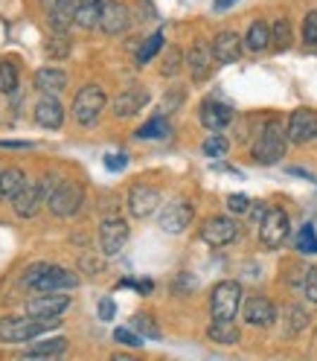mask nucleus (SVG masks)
<instances>
[{
    "instance_id": "obj_1",
    "label": "nucleus",
    "mask_w": 317,
    "mask_h": 361,
    "mask_svg": "<svg viewBox=\"0 0 317 361\" xmlns=\"http://www.w3.org/2000/svg\"><path fill=\"white\" fill-rule=\"evenodd\" d=\"M24 286L32 288L35 295H44V291H70L79 286V277L70 268L64 265H50V262H35L24 271Z\"/></svg>"
},
{
    "instance_id": "obj_2",
    "label": "nucleus",
    "mask_w": 317,
    "mask_h": 361,
    "mask_svg": "<svg viewBox=\"0 0 317 361\" xmlns=\"http://www.w3.org/2000/svg\"><path fill=\"white\" fill-rule=\"evenodd\" d=\"M288 128L282 126V120H268L262 126V131L256 134V140H254V161L259 166H274L280 164L282 157H285V149H288Z\"/></svg>"
},
{
    "instance_id": "obj_3",
    "label": "nucleus",
    "mask_w": 317,
    "mask_h": 361,
    "mask_svg": "<svg viewBox=\"0 0 317 361\" xmlns=\"http://www.w3.org/2000/svg\"><path fill=\"white\" fill-rule=\"evenodd\" d=\"M61 318L56 321H38L32 314H9V318H0V344H27V341H35V338L47 335L53 326H58Z\"/></svg>"
},
{
    "instance_id": "obj_4",
    "label": "nucleus",
    "mask_w": 317,
    "mask_h": 361,
    "mask_svg": "<svg viewBox=\"0 0 317 361\" xmlns=\"http://www.w3.org/2000/svg\"><path fill=\"white\" fill-rule=\"evenodd\" d=\"M108 108V97H105V90L99 85H82L79 87V94L73 99V120L85 128L90 126H97L99 117H102V111Z\"/></svg>"
},
{
    "instance_id": "obj_5",
    "label": "nucleus",
    "mask_w": 317,
    "mask_h": 361,
    "mask_svg": "<svg viewBox=\"0 0 317 361\" xmlns=\"http://www.w3.org/2000/svg\"><path fill=\"white\" fill-rule=\"evenodd\" d=\"M242 309V286L236 280H221L213 286L210 295V314L213 321H236Z\"/></svg>"
},
{
    "instance_id": "obj_6",
    "label": "nucleus",
    "mask_w": 317,
    "mask_h": 361,
    "mask_svg": "<svg viewBox=\"0 0 317 361\" xmlns=\"http://www.w3.org/2000/svg\"><path fill=\"white\" fill-rule=\"evenodd\" d=\"M288 233H291V219L282 207H268L265 219L259 221V245L265 251H277L288 242Z\"/></svg>"
},
{
    "instance_id": "obj_7",
    "label": "nucleus",
    "mask_w": 317,
    "mask_h": 361,
    "mask_svg": "<svg viewBox=\"0 0 317 361\" xmlns=\"http://www.w3.org/2000/svg\"><path fill=\"white\" fill-rule=\"evenodd\" d=\"M85 204V187L79 184V180H64L56 187V192L47 198V207L53 216L58 219H73Z\"/></svg>"
},
{
    "instance_id": "obj_8",
    "label": "nucleus",
    "mask_w": 317,
    "mask_h": 361,
    "mask_svg": "<svg viewBox=\"0 0 317 361\" xmlns=\"http://www.w3.org/2000/svg\"><path fill=\"white\" fill-rule=\"evenodd\" d=\"M128 239H131V228H128V221L123 216L102 219V224H99V247H102L105 257H117Z\"/></svg>"
},
{
    "instance_id": "obj_9",
    "label": "nucleus",
    "mask_w": 317,
    "mask_h": 361,
    "mask_svg": "<svg viewBox=\"0 0 317 361\" xmlns=\"http://www.w3.org/2000/svg\"><path fill=\"white\" fill-rule=\"evenodd\" d=\"M198 233H201V239L207 242L210 247H224V245L236 242L239 224H236V219H230V216H210L207 221L201 224Z\"/></svg>"
},
{
    "instance_id": "obj_10",
    "label": "nucleus",
    "mask_w": 317,
    "mask_h": 361,
    "mask_svg": "<svg viewBox=\"0 0 317 361\" xmlns=\"http://www.w3.org/2000/svg\"><path fill=\"white\" fill-rule=\"evenodd\" d=\"M285 128H288V140L294 146H306V143L317 140V111H311V108L291 111Z\"/></svg>"
},
{
    "instance_id": "obj_11",
    "label": "nucleus",
    "mask_w": 317,
    "mask_h": 361,
    "mask_svg": "<svg viewBox=\"0 0 317 361\" xmlns=\"http://www.w3.org/2000/svg\"><path fill=\"white\" fill-rule=\"evenodd\" d=\"M67 309H70V295H61V291H44V295L27 303V314H32L38 321H56Z\"/></svg>"
},
{
    "instance_id": "obj_12",
    "label": "nucleus",
    "mask_w": 317,
    "mask_h": 361,
    "mask_svg": "<svg viewBox=\"0 0 317 361\" xmlns=\"http://www.w3.org/2000/svg\"><path fill=\"white\" fill-rule=\"evenodd\" d=\"M192 204L189 201H184V198H178V201H169V204L161 210V231L163 233H172V236H178V233H184L189 224H192Z\"/></svg>"
},
{
    "instance_id": "obj_13",
    "label": "nucleus",
    "mask_w": 317,
    "mask_h": 361,
    "mask_svg": "<svg viewBox=\"0 0 317 361\" xmlns=\"http://www.w3.org/2000/svg\"><path fill=\"white\" fill-rule=\"evenodd\" d=\"M157 207H161V190L149 184H134L128 190V213L134 219H149Z\"/></svg>"
},
{
    "instance_id": "obj_14",
    "label": "nucleus",
    "mask_w": 317,
    "mask_h": 361,
    "mask_svg": "<svg viewBox=\"0 0 317 361\" xmlns=\"http://www.w3.org/2000/svg\"><path fill=\"white\" fill-rule=\"evenodd\" d=\"M242 318L247 326H259V329H268L277 324V306L271 303L268 298L262 295H254L244 300V309H242Z\"/></svg>"
},
{
    "instance_id": "obj_15",
    "label": "nucleus",
    "mask_w": 317,
    "mask_h": 361,
    "mask_svg": "<svg viewBox=\"0 0 317 361\" xmlns=\"http://www.w3.org/2000/svg\"><path fill=\"white\" fill-rule=\"evenodd\" d=\"M131 27V9L120 0H105V9L99 18V30L105 35H123Z\"/></svg>"
},
{
    "instance_id": "obj_16",
    "label": "nucleus",
    "mask_w": 317,
    "mask_h": 361,
    "mask_svg": "<svg viewBox=\"0 0 317 361\" xmlns=\"http://www.w3.org/2000/svg\"><path fill=\"white\" fill-rule=\"evenodd\" d=\"M41 187H38V180H30L24 178V184L18 187V192L12 195V210L18 219H32L41 207Z\"/></svg>"
},
{
    "instance_id": "obj_17",
    "label": "nucleus",
    "mask_w": 317,
    "mask_h": 361,
    "mask_svg": "<svg viewBox=\"0 0 317 361\" xmlns=\"http://www.w3.org/2000/svg\"><path fill=\"white\" fill-rule=\"evenodd\" d=\"M149 90L146 87H128L123 90V94L111 102V111H114V117L117 120H128V117H137L140 111L149 105Z\"/></svg>"
},
{
    "instance_id": "obj_18",
    "label": "nucleus",
    "mask_w": 317,
    "mask_h": 361,
    "mask_svg": "<svg viewBox=\"0 0 317 361\" xmlns=\"http://www.w3.org/2000/svg\"><path fill=\"white\" fill-rule=\"evenodd\" d=\"M198 120L207 131H221L233 123V108L218 99H204L198 108Z\"/></svg>"
},
{
    "instance_id": "obj_19",
    "label": "nucleus",
    "mask_w": 317,
    "mask_h": 361,
    "mask_svg": "<svg viewBox=\"0 0 317 361\" xmlns=\"http://www.w3.org/2000/svg\"><path fill=\"white\" fill-rule=\"evenodd\" d=\"M213 47L207 41H195L189 53H187V67H189V76L192 82H204L210 73H213Z\"/></svg>"
},
{
    "instance_id": "obj_20",
    "label": "nucleus",
    "mask_w": 317,
    "mask_h": 361,
    "mask_svg": "<svg viewBox=\"0 0 317 361\" xmlns=\"http://www.w3.org/2000/svg\"><path fill=\"white\" fill-rule=\"evenodd\" d=\"M242 44H244V41H242L239 32L221 30V32L213 38V56H216V61H218V64H233V61H239Z\"/></svg>"
},
{
    "instance_id": "obj_21",
    "label": "nucleus",
    "mask_w": 317,
    "mask_h": 361,
    "mask_svg": "<svg viewBox=\"0 0 317 361\" xmlns=\"http://www.w3.org/2000/svg\"><path fill=\"white\" fill-rule=\"evenodd\" d=\"M35 123L41 128H50V131H56V128L64 126V105L58 102V97L44 94L38 99V105H35Z\"/></svg>"
},
{
    "instance_id": "obj_22",
    "label": "nucleus",
    "mask_w": 317,
    "mask_h": 361,
    "mask_svg": "<svg viewBox=\"0 0 317 361\" xmlns=\"http://www.w3.org/2000/svg\"><path fill=\"white\" fill-rule=\"evenodd\" d=\"M76 9H79V0H56V4L50 6V27L56 32H67L73 24H76Z\"/></svg>"
},
{
    "instance_id": "obj_23",
    "label": "nucleus",
    "mask_w": 317,
    "mask_h": 361,
    "mask_svg": "<svg viewBox=\"0 0 317 361\" xmlns=\"http://www.w3.org/2000/svg\"><path fill=\"white\" fill-rule=\"evenodd\" d=\"M32 85H35V90H41V94L58 97L67 87V73L58 71V67H41V71L32 76Z\"/></svg>"
},
{
    "instance_id": "obj_24",
    "label": "nucleus",
    "mask_w": 317,
    "mask_h": 361,
    "mask_svg": "<svg viewBox=\"0 0 317 361\" xmlns=\"http://www.w3.org/2000/svg\"><path fill=\"white\" fill-rule=\"evenodd\" d=\"M207 338H210V341H216V344L233 347V344L242 341V332H239V326L233 321H213L207 326Z\"/></svg>"
},
{
    "instance_id": "obj_25",
    "label": "nucleus",
    "mask_w": 317,
    "mask_h": 361,
    "mask_svg": "<svg viewBox=\"0 0 317 361\" xmlns=\"http://www.w3.org/2000/svg\"><path fill=\"white\" fill-rule=\"evenodd\" d=\"M102 9H105V0H79L76 27H82V30H94V27H99Z\"/></svg>"
},
{
    "instance_id": "obj_26",
    "label": "nucleus",
    "mask_w": 317,
    "mask_h": 361,
    "mask_svg": "<svg viewBox=\"0 0 317 361\" xmlns=\"http://www.w3.org/2000/svg\"><path fill=\"white\" fill-rule=\"evenodd\" d=\"M169 134H172V123L163 114H157V117H151L149 123H143L137 131H134V137L137 140H166Z\"/></svg>"
},
{
    "instance_id": "obj_27",
    "label": "nucleus",
    "mask_w": 317,
    "mask_h": 361,
    "mask_svg": "<svg viewBox=\"0 0 317 361\" xmlns=\"http://www.w3.org/2000/svg\"><path fill=\"white\" fill-rule=\"evenodd\" d=\"M244 47L254 50V53H262L271 47V27L265 24V20H254L251 27H247L244 32Z\"/></svg>"
},
{
    "instance_id": "obj_28",
    "label": "nucleus",
    "mask_w": 317,
    "mask_h": 361,
    "mask_svg": "<svg viewBox=\"0 0 317 361\" xmlns=\"http://www.w3.org/2000/svg\"><path fill=\"white\" fill-rule=\"evenodd\" d=\"M24 172L18 166H0V201H12V195L18 192V187L24 184Z\"/></svg>"
},
{
    "instance_id": "obj_29",
    "label": "nucleus",
    "mask_w": 317,
    "mask_h": 361,
    "mask_svg": "<svg viewBox=\"0 0 317 361\" xmlns=\"http://www.w3.org/2000/svg\"><path fill=\"white\" fill-rule=\"evenodd\" d=\"M67 350V338H50V341H41L30 350H24V358H58Z\"/></svg>"
},
{
    "instance_id": "obj_30",
    "label": "nucleus",
    "mask_w": 317,
    "mask_h": 361,
    "mask_svg": "<svg viewBox=\"0 0 317 361\" xmlns=\"http://www.w3.org/2000/svg\"><path fill=\"white\" fill-rule=\"evenodd\" d=\"M271 47L280 50V53L291 47V24H288V18H277L274 24H271Z\"/></svg>"
},
{
    "instance_id": "obj_31",
    "label": "nucleus",
    "mask_w": 317,
    "mask_h": 361,
    "mask_svg": "<svg viewBox=\"0 0 317 361\" xmlns=\"http://www.w3.org/2000/svg\"><path fill=\"white\" fill-rule=\"evenodd\" d=\"M15 90H18V67L4 59L0 61V94L9 97V94H15Z\"/></svg>"
},
{
    "instance_id": "obj_32",
    "label": "nucleus",
    "mask_w": 317,
    "mask_h": 361,
    "mask_svg": "<svg viewBox=\"0 0 317 361\" xmlns=\"http://www.w3.org/2000/svg\"><path fill=\"white\" fill-rule=\"evenodd\" d=\"M294 247H297L300 254H317V231H314V224H303L297 239H294Z\"/></svg>"
},
{
    "instance_id": "obj_33",
    "label": "nucleus",
    "mask_w": 317,
    "mask_h": 361,
    "mask_svg": "<svg viewBox=\"0 0 317 361\" xmlns=\"http://www.w3.org/2000/svg\"><path fill=\"white\" fill-rule=\"evenodd\" d=\"M184 64H187L184 50H180V47H169L166 56H163V64H161V73H163V76H178Z\"/></svg>"
},
{
    "instance_id": "obj_34",
    "label": "nucleus",
    "mask_w": 317,
    "mask_h": 361,
    "mask_svg": "<svg viewBox=\"0 0 317 361\" xmlns=\"http://www.w3.org/2000/svg\"><path fill=\"white\" fill-rule=\"evenodd\" d=\"M161 47H163V32H151V35L143 41L140 53H137V64H140V67H143V64H149L157 53H161Z\"/></svg>"
},
{
    "instance_id": "obj_35",
    "label": "nucleus",
    "mask_w": 317,
    "mask_h": 361,
    "mask_svg": "<svg viewBox=\"0 0 317 361\" xmlns=\"http://www.w3.org/2000/svg\"><path fill=\"white\" fill-rule=\"evenodd\" d=\"M228 149H230L228 137H221V134H218V131H213V134H210V137H207V140H204V143H201V152H204V154H207V157H213V161H216V157H224V154H228Z\"/></svg>"
},
{
    "instance_id": "obj_36",
    "label": "nucleus",
    "mask_w": 317,
    "mask_h": 361,
    "mask_svg": "<svg viewBox=\"0 0 317 361\" xmlns=\"http://www.w3.org/2000/svg\"><path fill=\"white\" fill-rule=\"evenodd\" d=\"M131 326L137 329L143 338H151V341H157V338L163 335V332H161V326L154 324L151 314H134V318H131Z\"/></svg>"
},
{
    "instance_id": "obj_37",
    "label": "nucleus",
    "mask_w": 317,
    "mask_h": 361,
    "mask_svg": "<svg viewBox=\"0 0 317 361\" xmlns=\"http://www.w3.org/2000/svg\"><path fill=\"white\" fill-rule=\"evenodd\" d=\"M303 44L306 47H317V9H311L303 18Z\"/></svg>"
},
{
    "instance_id": "obj_38",
    "label": "nucleus",
    "mask_w": 317,
    "mask_h": 361,
    "mask_svg": "<svg viewBox=\"0 0 317 361\" xmlns=\"http://www.w3.org/2000/svg\"><path fill=\"white\" fill-rule=\"evenodd\" d=\"M303 295L309 303L317 306V265L306 268V274H303Z\"/></svg>"
},
{
    "instance_id": "obj_39",
    "label": "nucleus",
    "mask_w": 317,
    "mask_h": 361,
    "mask_svg": "<svg viewBox=\"0 0 317 361\" xmlns=\"http://www.w3.org/2000/svg\"><path fill=\"white\" fill-rule=\"evenodd\" d=\"M114 341L117 344H123V347H143V341L146 338L143 335H137V332H131V329H125V326H120V329H114Z\"/></svg>"
},
{
    "instance_id": "obj_40",
    "label": "nucleus",
    "mask_w": 317,
    "mask_h": 361,
    "mask_svg": "<svg viewBox=\"0 0 317 361\" xmlns=\"http://www.w3.org/2000/svg\"><path fill=\"white\" fill-rule=\"evenodd\" d=\"M47 53L53 59H67V53H70V38H64V32H58L56 38L47 41Z\"/></svg>"
},
{
    "instance_id": "obj_41",
    "label": "nucleus",
    "mask_w": 317,
    "mask_h": 361,
    "mask_svg": "<svg viewBox=\"0 0 317 361\" xmlns=\"http://www.w3.org/2000/svg\"><path fill=\"white\" fill-rule=\"evenodd\" d=\"M228 210L236 213V216H244L247 210H251V198H247L244 192H233V195H228Z\"/></svg>"
},
{
    "instance_id": "obj_42",
    "label": "nucleus",
    "mask_w": 317,
    "mask_h": 361,
    "mask_svg": "<svg viewBox=\"0 0 317 361\" xmlns=\"http://www.w3.org/2000/svg\"><path fill=\"white\" fill-rule=\"evenodd\" d=\"M117 288H134L137 295H151L154 283H151V280H131V277H123V280L117 283Z\"/></svg>"
},
{
    "instance_id": "obj_43",
    "label": "nucleus",
    "mask_w": 317,
    "mask_h": 361,
    "mask_svg": "<svg viewBox=\"0 0 317 361\" xmlns=\"http://www.w3.org/2000/svg\"><path fill=\"white\" fill-rule=\"evenodd\" d=\"M125 166H128V154H125V152H111V154H105V169L123 172Z\"/></svg>"
},
{
    "instance_id": "obj_44",
    "label": "nucleus",
    "mask_w": 317,
    "mask_h": 361,
    "mask_svg": "<svg viewBox=\"0 0 317 361\" xmlns=\"http://www.w3.org/2000/svg\"><path fill=\"white\" fill-rule=\"evenodd\" d=\"M61 184V178L58 175H44L41 180H38V187H41V198H44V204H47V198L56 192V187Z\"/></svg>"
},
{
    "instance_id": "obj_45",
    "label": "nucleus",
    "mask_w": 317,
    "mask_h": 361,
    "mask_svg": "<svg viewBox=\"0 0 317 361\" xmlns=\"http://www.w3.org/2000/svg\"><path fill=\"white\" fill-rule=\"evenodd\" d=\"M288 314H291V329H288V332H300V329L309 324V314H306L300 306H291Z\"/></svg>"
},
{
    "instance_id": "obj_46",
    "label": "nucleus",
    "mask_w": 317,
    "mask_h": 361,
    "mask_svg": "<svg viewBox=\"0 0 317 361\" xmlns=\"http://www.w3.org/2000/svg\"><path fill=\"white\" fill-rule=\"evenodd\" d=\"M117 318V306L111 298H102L99 300V321H114Z\"/></svg>"
},
{
    "instance_id": "obj_47",
    "label": "nucleus",
    "mask_w": 317,
    "mask_h": 361,
    "mask_svg": "<svg viewBox=\"0 0 317 361\" xmlns=\"http://www.w3.org/2000/svg\"><path fill=\"white\" fill-rule=\"evenodd\" d=\"M184 102V90H175V94H166L163 97V114H172V111H178V105Z\"/></svg>"
},
{
    "instance_id": "obj_48",
    "label": "nucleus",
    "mask_w": 317,
    "mask_h": 361,
    "mask_svg": "<svg viewBox=\"0 0 317 361\" xmlns=\"http://www.w3.org/2000/svg\"><path fill=\"white\" fill-rule=\"evenodd\" d=\"M82 268H87V274H102V259H97V257H90V254H85L82 257Z\"/></svg>"
},
{
    "instance_id": "obj_49",
    "label": "nucleus",
    "mask_w": 317,
    "mask_h": 361,
    "mask_svg": "<svg viewBox=\"0 0 317 361\" xmlns=\"http://www.w3.org/2000/svg\"><path fill=\"white\" fill-rule=\"evenodd\" d=\"M35 143L30 140H0V149H32Z\"/></svg>"
},
{
    "instance_id": "obj_50",
    "label": "nucleus",
    "mask_w": 317,
    "mask_h": 361,
    "mask_svg": "<svg viewBox=\"0 0 317 361\" xmlns=\"http://www.w3.org/2000/svg\"><path fill=\"white\" fill-rule=\"evenodd\" d=\"M239 0H213V9L216 12H224V9H230V6H236Z\"/></svg>"
},
{
    "instance_id": "obj_51",
    "label": "nucleus",
    "mask_w": 317,
    "mask_h": 361,
    "mask_svg": "<svg viewBox=\"0 0 317 361\" xmlns=\"http://www.w3.org/2000/svg\"><path fill=\"white\" fill-rule=\"evenodd\" d=\"M288 175H297V178H306V180H314V175H311V172H306V169H297V166H291V169H288Z\"/></svg>"
},
{
    "instance_id": "obj_52",
    "label": "nucleus",
    "mask_w": 317,
    "mask_h": 361,
    "mask_svg": "<svg viewBox=\"0 0 317 361\" xmlns=\"http://www.w3.org/2000/svg\"><path fill=\"white\" fill-rule=\"evenodd\" d=\"M53 4H56V0H41V6H44V9H50Z\"/></svg>"
}]
</instances>
